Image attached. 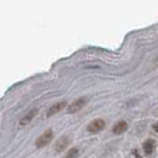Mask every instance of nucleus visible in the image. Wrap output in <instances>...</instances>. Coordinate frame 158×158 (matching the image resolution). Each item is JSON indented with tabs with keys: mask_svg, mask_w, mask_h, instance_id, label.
<instances>
[{
	"mask_svg": "<svg viewBox=\"0 0 158 158\" xmlns=\"http://www.w3.org/2000/svg\"><path fill=\"white\" fill-rule=\"evenodd\" d=\"M52 138H54L52 130H47L45 132H43V133L37 138V140H36L35 144H36L37 148H44L45 145H48L49 143L52 140Z\"/></svg>",
	"mask_w": 158,
	"mask_h": 158,
	"instance_id": "f257e3e1",
	"label": "nucleus"
},
{
	"mask_svg": "<svg viewBox=\"0 0 158 158\" xmlns=\"http://www.w3.org/2000/svg\"><path fill=\"white\" fill-rule=\"evenodd\" d=\"M87 98H79V99H76L74 102H71L69 106H68V110L67 112L68 113H76V112L81 111L83 107H85V105L87 103Z\"/></svg>",
	"mask_w": 158,
	"mask_h": 158,
	"instance_id": "f03ea898",
	"label": "nucleus"
},
{
	"mask_svg": "<svg viewBox=\"0 0 158 158\" xmlns=\"http://www.w3.org/2000/svg\"><path fill=\"white\" fill-rule=\"evenodd\" d=\"M37 114H38V108H32L31 111L27 112V113L24 115L23 118L19 120V125H20L22 127L29 125L32 120L36 118V115H37Z\"/></svg>",
	"mask_w": 158,
	"mask_h": 158,
	"instance_id": "7ed1b4c3",
	"label": "nucleus"
},
{
	"mask_svg": "<svg viewBox=\"0 0 158 158\" xmlns=\"http://www.w3.org/2000/svg\"><path fill=\"white\" fill-rule=\"evenodd\" d=\"M65 106H67V102L65 101H60V102H56L55 105H52L47 112V117L48 118H50V117H52V115H55L57 113H60V112L64 110L65 108Z\"/></svg>",
	"mask_w": 158,
	"mask_h": 158,
	"instance_id": "20e7f679",
	"label": "nucleus"
},
{
	"mask_svg": "<svg viewBox=\"0 0 158 158\" xmlns=\"http://www.w3.org/2000/svg\"><path fill=\"white\" fill-rule=\"evenodd\" d=\"M103 127H105V121H103L102 119H96V120L92 121L88 125L87 128L90 133H98V132H100L102 130Z\"/></svg>",
	"mask_w": 158,
	"mask_h": 158,
	"instance_id": "39448f33",
	"label": "nucleus"
},
{
	"mask_svg": "<svg viewBox=\"0 0 158 158\" xmlns=\"http://www.w3.org/2000/svg\"><path fill=\"white\" fill-rule=\"evenodd\" d=\"M69 143H70V139H69L68 137H62V138H60L55 144L56 152H62L63 150H65V148L69 145Z\"/></svg>",
	"mask_w": 158,
	"mask_h": 158,
	"instance_id": "423d86ee",
	"label": "nucleus"
},
{
	"mask_svg": "<svg viewBox=\"0 0 158 158\" xmlns=\"http://www.w3.org/2000/svg\"><path fill=\"white\" fill-rule=\"evenodd\" d=\"M127 130V123L126 121H119V123H117L114 126H113V133L114 135H121V133H124L125 131Z\"/></svg>",
	"mask_w": 158,
	"mask_h": 158,
	"instance_id": "0eeeda50",
	"label": "nucleus"
},
{
	"mask_svg": "<svg viewBox=\"0 0 158 158\" xmlns=\"http://www.w3.org/2000/svg\"><path fill=\"white\" fill-rule=\"evenodd\" d=\"M155 148H156V143H155V140H152V139H148L146 142L144 143V145H143L144 152L146 155H151L153 152V150H155Z\"/></svg>",
	"mask_w": 158,
	"mask_h": 158,
	"instance_id": "6e6552de",
	"label": "nucleus"
},
{
	"mask_svg": "<svg viewBox=\"0 0 158 158\" xmlns=\"http://www.w3.org/2000/svg\"><path fill=\"white\" fill-rule=\"evenodd\" d=\"M77 157H79V150L76 148H74V149H70V150L68 151L65 158H77Z\"/></svg>",
	"mask_w": 158,
	"mask_h": 158,
	"instance_id": "1a4fd4ad",
	"label": "nucleus"
},
{
	"mask_svg": "<svg viewBox=\"0 0 158 158\" xmlns=\"http://www.w3.org/2000/svg\"><path fill=\"white\" fill-rule=\"evenodd\" d=\"M153 130H155L156 132H158V121L156 123V124H155V125H153Z\"/></svg>",
	"mask_w": 158,
	"mask_h": 158,
	"instance_id": "9d476101",
	"label": "nucleus"
}]
</instances>
